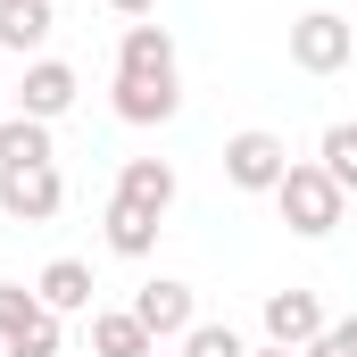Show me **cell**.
Returning a JSON list of instances; mask_svg holds the SVG:
<instances>
[{
  "mask_svg": "<svg viewBox=\"0 0 357 357\" xmlns=\"http://www.w3.org/2000/svg\"><path fill=\"white\" fill-rule=\"evenodd\" d=\"M183 357H250V341H241L233 324H191V333H183Z\"/></svg>",
  "mask_w": 357,
  "mask_h": 357,
  "instance_id": "obj_18",
  "label": "cell"
},
{
  "mask_svg": "<svg viewBox=\"0 0 357 357\" xmlns=\"http://www.w3.org/2000/svg\"><path fill=\"white\" fill-rule=\"evenodd\" d=\"M133 316H142V333H150V341H183V333L199 324V299H191V282L158 274V282H142V291H133Z\"/></svg>",
  "mask_w": 357,
  "mask_h": 357,
  "instance_id": "obj_7",
  "label": "cell"
},
{
  "mask_svg": "<svg viewBox=\"0 0 357 357\" xmlns=\"http://www.w3.org/2000/svg\"><path fill=\"white\" fill-rule=\"evenodd\" d=\"M299 357H357V316H341V324H333L324 341H307Z\"/></svg>",
  "mask_w": 357,
  "mask_h": 357,
  "instance_id": "obj_19",
  "label": "cell"
},
{
  "mask_svg": "<svg viewBox=\"0 0 357 357\" xmlns=\"http://www.w3.org/2000/svg\"><path fill=\"white\" fill-rule=\"evenodd\" d=\"M357 59V25L341 8H307V17H291V67L299 75H341Z\"/></svg>",
  "mask_w": 357,
  "mask_h": 357,
  "instance_id": "obj_3",
  "label": "cell"
},
{
  "mask_svg": "<svg viewBox=\"0 0 357 357\" xmlns=\"http://www.w3.org/2000/svg\"><path fill=\"white\" fill-rule=\"evenodd\" d=\"M250 357H291V349H274V341H266V349H250Z\"/></svg>",
  "mask_w": 357,
  "mask_h": 357,
  "instance_id": "obj_21",
  "label": "cell"
},
{
  "mask_svg": "<svg viewBox=\"0 0 357 357\" xmlns=\"http://www.w3.org/2000/svg\"><path fill=\"white\" fill-rule=\"evenodd\" d=\"M75 67H67V59H33V67H25V84H17V116H42V125H59V116H67V108H75Z\"/></svg>",
  "mask_w": 357,
  "mask_h": 357,
  "instance_id": "obj_8",
  "label": "cell"
},
{
  "mask_svg": "<svg viewBox=\"0 0 357 357\" xmlns=\"http://www.w3.org/2000/svg\"><path fill=\"white\" fill-rule=\"evenodd\" d=\"M258 324H266V341H274V349H291V357L307 349V341H324V333H333L324 299H316V291H299V282H291V291H266Z\"/></svg>",
  "mask_w": 357,
  "mask_h": 357,
  "instance_id": "obj_5",
  "label": "cell"
},
{
  "mask_svg": "<svg viewBox=\"0 0 357 357\" xmlns=\"http://www.w3.org/2000/svg\"><path fill=\"white\" fill-rule=\"evenodd\" d=\"M67 349V316H50L25 282H0V357H59Z\"/></svg>",
  "mask_w": 357,
  "mask_h": 357,
  "instance_id": "obj_2",
  "label": "cell"
},
{
  "mask_svg": "<svg viewBox=\"0 0 357 357\" xmlns=\"http://www.w3.org/2000/svg\"><path fill=\"white\" fill-rule=\"evenodd\" d=\"M0 116H8V108H0Z\"/></svg>",
  "mask_w": 357,
  "mask_h": 357,
  "instance_id": "obj_22",
  "label": "cell"
},
{
  "mask_svg": "<svg viewBox=\"0 0 357 357\" xmlns=\"http://www.w3.org/2000/svg\"><path fill=\"white\" fill-rule=\"evenodd\" d=\"M91 357H158V341L142 333L133 307H100L91 316Z\"/></svg>",
  "mask_w": 357,
  "mask_h": 357,
  "instance_id": "obj_12",
  "label": "cell"
},
{
  "mask_svg": "<svg viewBox=\"0 0 357 357\" xmlns=\"http://www.w3.org/2000/svg\"><path fill=\"white\" fill-rule=\"evenodd\" d=\"M316 167L341 183V191H357V125H324V142H316Z\"/></svg>",
  "mask_w": 357,
  "mask_h": 357,
  "instance_id": "obj_17",
  "label": "cell"
},
{
  "mask_svg": "<svg viewBox=\"0 0 357 357\" xmlns=\"http://www.w3.org/2000/svg\"><path fill=\"white\" fill-rule=\"evenodd\" d=\"M158 225H167V216H142V208L108 199V250H116V258H150V250H158Z\"/></svg>",
  "mask_w": 357,
  "mask_h": 357,
  "instance_id": "obj_16",
  "label": "cell"
},
{
  "mask_svg": "<svg viewBox=\"0 0 357 357\" xmlns=\"http://www.w3.org/2000/svg\"><path fill=\"white\" fill-rule=\"evenodd\" d=\"M282 175H291V142H282V133L250 125V133L225 142V183H233V191H274Z\"/></svg>",
  "mask_w": 357,
  "mask_h": 357,
  "instance_id": "obj_4",
  "label": "cell"
},
{
  "mask_svg": "<svg viewBox=\"0 0 357 357\" xmlns=\"http://www.w3.org/2000/svg\"><path fill=\"white\" fill-rule=\"evenodd\" d=\"M116 199L142 208V216H167V208H175V167H167V158H125V167H116Z\"/></svg>",
  "mask_w": 357,
  "mask_h": 357,
  "instance_id": "obj_10",
  "label": "cell"
},
{
  "mask_svg": "<svg viewBox=\"0 0 357 357\" xmlns=\"http://www.w3.org/2000/svg\"><path fill=\"white\" fill-rule=\"evenodd\" d=\"M42 42H50V0H0V50L33 59Z\"/></svg>",
  "mask_w": 357,
  "mask_h": 357,
  "instance_id": "obj_14",
  "label": "cell"
},
{
  "mask_svg": "<svg viewBox=\"0 0 357 357\" xmlns=\"http://www.w3.org/2000/svg\"><path fill=\"white\" fill-rule=\"evenodd\" d=\"M274 208H282V225H291L299 241H324V233H341V208H349V191L324 175L316 158H291V175L274 183Z\"/></svg>",
  "mask_w": 357,
  "mask_h": 357,
  "instance_id": "obj_1",
  "label": "cell"
},
{
  "mask_svg": "<svg viewBox=\"0 0 357 357\" xmlns=\"http://www.w3.org/2000/svg\"><path fill=\"white\" fill-rule=\"evenodd\" d=\"M67 208V175L59 167H0V216L8 225H50Z\"/></svg>",
  "mask_w": 357,
  "mask_h": 357,
  "instance_id": "obj_6",
  "label": "cell"
},
{
  "mask_svg": "<svg viewBox=\"0 0 357 357\" xmlns=\"http://www.w3.org/2000/svg\"><path fill=\"white\" fill-rule=\"evenodd\" d=\"M108 8H116L125 25H142V17H158V0H108Z\"/></svg>",
  "mask_w": 357,
  "mask_h": 357,
  "instance_id": "obj_20",
  "label": "cell"
},
{
  "mask_svg": "<svg viewBox=\"0 0 357 357\" xmlns=\"http://www.w3.org/2000/svg\"><path fill=\"white\" fill-rule=\"evenodd\" d=\"M0 167H59L42 116H0Z\"/></svg>",
  "mask_w": 357,
  "mask_h": 357,
  "instance_id": "obj_15",
  "label": "cell"
},
{
  "mask_svg": "<svg viewBox=\"0 0 357 357\" xmlns=\"http://www.w3.org/2000/svg\"><path fill=\"white\" fill-rule=\"evenodd\" d=\"M116 75H142V84H175V33H167L158 17L125 25V42H116Z\"/></svg>",
  "mask_w": 357,
  "mask_h": 357,
  "instance_id": "obj_9",
  "label": "cell"
},
{
  "mask_svg": "<svg viewBox=\"0 0 357 357\" xmlns=\"http://www.w3.org/2000/svg\"><path fill=\"white\" fill-rule=\"evenodd\" d=\"M183 108V84H142V75H116V116L125 125H167Z\"/></svg>",
  "mask_w": 357,
  "mask_h": 357,
  "instance_id": "obj_13",
  "label": "cell"
},
{
  "mask_svg": "<svg viewBox=\"0 0 357 357\" xmlns=\"http://www.w3.org/2000/svg\"><path fill=\"white\" fill-rule=\"evenodd\" d=\"M91 291H100V282H91L84 258H50V266H42V282H33V299H42L50 316H84Z\"/></svg>",
  "mask_w": 357,
  "mask_h": 357,
  "instance_id": "obj_11",
  "label": "cell"
}]
</instances>
